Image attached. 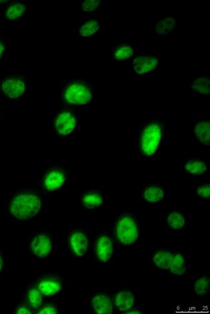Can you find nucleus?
Returning <instances> with one entry per match:
<instances>
[{
    "label": "nucleus",
    "mask_w": 210,
    "mask_h": 314,
    "mask_svg": "<svg viewBox=\"0 0 210 314\" xmlns=\"http://www.w3.org/2000/svg\"><path fill=\"white\" fill-rule=\"evenodd\" d=\"M100 5L102 3L99 0H88L82 3V9L86 12H94L99 9Z\"/></svg>",
    "instance_id": "nucleus-29"
},
{
    "label": "nucleus",
    "mask_w": 210,
    "mask_h": 314,
    "mask_svg": "<svg viewBox=\"0 0 210 314\" xmlns=\"http://www.w3.org/2000/svg\"><path fill=\"white\" fill-rule=\"evenodd\" d=\"M43 206V200L39 193L33 190H20L9 199L7 213L17 222H28L39 216Z\"/></svg>",
    "instance_id": "nucleus-1"
},
{
    "label": "nucleus",
    "mask_w": 210,
    "mask_h": 314,
    "mask_svg": "<svg viewBox=\"0 0 210 314\" xmlns=\"http://www.w3.org/2000/svg\"><path fill=\"white\" fill-rule=\"evenodd\" d=\"M164 128L158 122H151L147 125L142 133L140 148L145 156H151L156 154L161 144Z\"/></svg>",
    "instance_id": "nucleus-2"
},
{
    "label": "nucleus",
    "mask_w": 210,
    "mask_h": 314,
    "mask_svg": "<svg viewBox=\"0 0 210 314\" xmlns=\"http://www.w3.org/2000/svg\"><path fill=\"white\" fill-rule=\"evenodd\" d=\"M67 181V173L60 168H54L45 174L43 178V187L48 192L60 190Z\"/></svg>",
    "instance_id": "nucleus-6"
},
{
    "label": "nucleus",
    "mask_w": 210,
    "mask_h": 314,
    "mask_svg": "<svg viewBox=\"0 0 210 314\" xmlns=\"http://www.w3.org/2000/svg\"><path fill=\"white\" fill-rule=\"evenodd\" d=\"M185 170L192 176H201L207 172V166L203 161L192 159L187 161L185 165Z\"/></svg>",
    "instance_id": "nucleus-21"
},
{
    "label": "nucleus",
    "mask_w": 210,
    "mask_h": 314,
    "mask_svg": "<svg viewBox=\"0 0 210 314\" xmlns=\"http://www.w3.org/2000/svg\"><path fill=\"white\" fill-rule=\"evenodd\" d=\"M69 245L73 254L77 257H83L88 252L89 238L84 231L75 230L69 234Z\"/></svg>",
    "instance_id": "nucleus-9"
},
{
    "label": "nucleus",
    "mask_w": 210,
    "mask_h": 314,
    "mask_svg": "<svg viewBox=\"0 0 210 314\" xmlns=\"http://www.w3.org/2000/svg\"><path fill=\"white\" fill-rule=\"evenodd\" d=\"M103 204V196L97 191H89L81 196V204L88 209H96Z\"/></svg>",
    "instance_id": "nucleus-16"
},
{
    "label": "nucleus",
    "mask_w": 210,
    "mask_h": 314,
    "mask_svg": "<svg viewBox=\"0 0 210 314\" xmlns=\"http://www.w3.org/2000/svg\"><path fill=\"white\" fill-rule=\"evenodd\" d=\"M30 250L35 256L43 258L48 257L52 252L54 241L46 232H40L33 238L30 243Z\"/></svg>",
    "instance_id": "nucleus-7"
},
{
    "label": "nucleus",
    "mask_w": 210,
    "mask_h": 314,
    "mask_svg": "<svg viewBox=\"0 0 210 314\" xmlns=\"http://www.w3.org/2000/svg\"><path fill=\"white\" fill-rule=\"evenodd\" d=\"M113 306L119 311L127 312L135 307L136 296L135 293L128 290H122L116 293L113 298Z\"/></svg>",
    "instance_id": "nucleus-12"
},
{
    "label": "nucleus",
    "mask_w": 210,
    "mask_h": 314,
    "mask_svg": "<svg viewBox=\"0 0 210 314\" xmlns=\"http://www.w3.org/2000/svg\"><path fill=\"white\" fill-rule=\"evenodd\" d=\"M210 187L209 184L202 185L198 187L197 190V195L198 197L201 198L202 200H207L209 199Z\"/></svg>",
    "instance_id": "nucleus-31"
},
{
    "label": "nucleus",
    "mask_w": 210,
    "mask_h": 314,
    "mask_svg": "<svg viewBox=\"0 0 210 314\" xmlns=\"http://www.w3.org/2000/svg\"><path fill=\"white\" fill-rule=\"evenodd\" d=\"M100 28L99 21L96 20H87L79 28V35L83 37H88L97 33Z\"/></svg>",
    "instance_id": "nucleus-26"
},
{
    "label": "nucleus",
    "mask_w": 210,
    "mask_h": 314,
    "mask_svg": "<svg viewBox=\"0 0 210 314\" xmlns=\"http://www.w3.org/2000/svg\"><path fill=\"white\" fill-rule=\"evenodd\" d=\"M92 97V88L82 82L71 83L64 92L65 101L75 105H87L91 102Z\"/></svg>",
    "instance_id": "nucleus-4"
},
{
    "label": "nucleus",
    "mask_w": 210,
    "mask_h": 314,
    "mask_svg": "<svg viewBox=\"0 0 210 314\" xmlns=\"http://www.w3.org/2000/svg\"><path fill=\"white\" fill-rule=\"evenodd\" d=\"M189 261L186 253L183 252L174 253L173 259L168 270L173 276H184L188 272Z\"/></svg>",
    "instance_id": "nucleus-13"
},
{
    "label": "nucleus",
    "mask_w": 210,
    "mask_h": 314,
    "mask_svg": "<svg viewBox=\"0 0 210 314\" xmlns=\"http://www.w3.org/2000/svg\"><path fill=\"white\" fill-rule=\"evenodd\" d=\"M58 312V307L56 304L49 303L44 304L41 306L40 309L35 311L36 313L39 314H53L57 313Z\"/></svg>",
    "instance_id": "nucleus-30"
},
{
    "label": "nucleus",
    "mask_w": 210,
    "mask_h": 314,
    "mask_svg": "<svg viewBox=\"0 0 210 314\" xmlns=\"http://www.w3.org/2000/svg\"><path fill=\"white\" fill-rule=\"evenodd\" d=\"M26 7L21 3H14L9 6L5 12V18L7 20H16L25 14Z\"/></svg>",
    "instance_id": "nucleus-24"
},
{
    "label": "nucleus",
    "mask_w": 210,
    "mask_h": 314,
    "mask_svg": "<svg viewBox=\"0 0 210 314\" xmlns=\"http://www.w3.org/2000/svg\"><path fill=\"white\" fill-rule=\"evenodd\" d=\"M195 137L197 141L203 145H209L210 130L209 122L207 121H202L195 126Z\"/></svg>",
    "instance_id": "nucleus-22"
},
{
    "label": "nucleus",
    "mask_w": 210,
    "mask_h": 314,
    "mask_svg": "<svg viewBox=\"0 0 210 314\" xmlns=\"http://www.w3.org/2000/svg\"><path fill=\"white\" fill-rule=\"evenodd\" d=\"M134 55V49L130 45H123L115 50L113 57L116 60H124L131 58Z\"/></svg>",
    "instance_id": "nucleus-28"
},
{
    "label": "nucleus",
    "mask_w": 210,
    "mask_h": 314,
    "mask_svg": "<svg viewBox=\"0 0 210 314\" xmlns=\"http://www.w3.org/2000/svg\"><path fill=\"white\" fill-rule=\"evenodd\" d=\"M165 191L160 185H151L146 187L143 191V197L146 201L154 204L161 201L165 197Z\"/></svg>",
    "instance_id": "nucleus-18"
},
{
    "label": "nucleus",
    "mask_w": 210,
    "mask_h": 314,
    "mask_svg": "<svg viewBox=\"0 0 210 314\" xmlns=\"http://www.w3.org/2000/svg\"><path fill=\"white\" fill-rule=\"evenodd\" d=\"M26 298H27L28 305L36 311L40 309L44 303V296L37 286L31 287L28 289Z\"/></svg>",
    "instance_id": "nucleus-20"
},
{
    "label": "nucleus",
    "mask_w": 210,
    "mask_h": 314,
    "mask_svg": "<svg viewBox=\"0 0 210 314\" xmlns=\"http://www.w3.org/2000/svg\"><path fill=\"white\" fill-rule=\"evenodd\" d=\"M194 290L198 296L204 297L210 291V279L209 276H202L197 278L194 281Z\"/></svg>",
    "instance_id": "nucleus-25"
},
{
    "label": "nucleus",
    "mask_w": 210,
    "mask_h": 314,
    "mask_svg": "<svg viewBox=\"0 0 210 314\" xmlns=\"http://www.w3.org/2000/svg\"><path fill=\"white\" fill-rule=\"evenodd\" d=\"M192 88L200 94H203V95L209 94L210 92L209 78L200 77L195 79L192 84Z\"/></svg>",
    "instance_id": "nucleus-27"
},
{
    "label": "nucleus",
    "mask_w": 210,
    "mask_h": 314,
    "mask_svg": "<svg viewBox=\"0 0 210 314\" xmlns=\"http://www.w3.org/2000/svg\"><path fill=\"white\" fill-rule=\"evenodd\" d=\"M174 253L168 249L158 250L152 257L153 264L160 270H168Z\"/></svg>",
    "instance_id": "nucleus-17"
},
{
    "label": "nucleus",
    "mask_w": 210,
    "mask_h": 314,
    "mask_svg": "<svg viewBox=\"0 0 210 314\" xmlns=\"http://www.w3.org/2000/svg\"><path fill=\"white\" fill-rule=\"evenodd\" d=\"M95 255L102 263H107L111 260L113 255V243L111 238L107 234L98 236L95 245Z\"/></svg>",
    "instance_id": "nucleus-8"
},
{
    "label": "nucleus",
    "mask_w": 210,
    "mask_h": 314,
    "mask_svg": "<svg viewBox=\"0 0 210 314\" xmlns=\"http://www.w3.org/2000/svg\"><path fill=\"white\" fill-rule=\"evenodd\" d=\"M44 297L52 298L61 293L65 284L62 279L55 276H48L41 278L36 285Z\"/></svg>",
    "instance_id": "nucleus-5"
},
{
    "label": "nucleus",
    "mask_w": 210,
    "mask_h": 314,
    "mask_svg": "<svg viewBox=\"0 0 210 314\" xmlns=\"http://www.w3.org/2000/svg\"><path fill=\"white\" fill-rule=\"evenodd\" d=\"M34 310L28 304H22L16 308V311H14L15 313L18 314H30L33 313Z\"/></svg>",
    "instance_id": "nucleus-32"
},
{
    "label": "nucleus",
    "mask_w": 210,
    "mask_h": 314,
    "mask_svg": "<svg viewBox=\"0 0 210 314\" xmlns=\"http://www.w3.org/2000/svg\"><path fill=\"white\" fill-rule=\"evenodd\" d=\"M92 309L97 313L109 314L112 313L113 302L111 297L106 293H98L91 300Z\"/></svg>",
    "instance_id": "nucleus-15"
},
{
    "label": "nucleus",
    "mask_w": 210,
    "mask_h": 314,
    "mask_svg": "<svg viewBox=\"0 0 210 314\" xmlns=\"http://www.w3.org/2000/svg\"><path fill=\"white\" fill-rule=\"evenodd\" d=\"M158 59L154 56H143L136 58L132 63V68L137 75H146L156 71Z\"/></svg>",
    "instance_id": "nucleus-11"
},
{
    "label": "nucleus",
    "mask_w": 210,
    "mask_h": 314,
    "mask_svg": "<svg viewBox=\"0 0 210 314\" xmlns=\"http://www.w3.org/2000/svg\"><path fill=\"white\" fill-rule=\"evenodd\" d=\"M168 228L173 231H181L186 225V218L184 214L179 211L171 212L166 219Z\"/></svg>",
    "instance_id": "nucleus-19"
},
{
    "label": "nucleus",
    "mask_w": 210,
    "mask_h": 314,
    "mask_svg": "<svg viewBox=\"0 0 210 314\" xmlns=\"http://www.w3.org/2000/svg\"><path fill=\"white\" fill-rule=\"evenodd\" d=\"M78 124L77 117L70 111H62L56 117L54 126L60 136H67L73 133Z\"/></svg>",
    "instance_id": "nucleus-10"
},
{
    "label": "nucleus",
    "mask_w": 210,
    "mask_h": 314,
    "mask_svg": "<svg viewBox=\"0 0 210 314\" xmlns=\"http://www.w3.org/2000/svg\"><path fill=\"white\" fill-rule=\"evenodd\" d=\"M4 45L3 43L0 41V58L3 56V52H4Z\"/></svg>",
    "instance_id": "nucleus-34"
},
{
    "label": "nucleus",
    "mask_w": 210,
    "mask_h": 314,
    "mask_svg": "<svg viewBox=\"0 0 210 314\" xmlns=\"http://www.w3.org/2000/svg\"><path fill=\"white\" fill-rule=\"evenodd\" d=\"M4 266V260L3 257L2 256V255L0 254V273H1L2 271H3Z\"/></svg>",
    "instance_id": "nucleus-33"
},
{
    "label": "nucleus",
    "mask_w": 210,
    "mask_h": 314,
    "mask_svg": "<svg viewBox=\"0 0 210 314\" xmlns=\"http://www.w3.org/2000/svg\"><path fill=\"white\" fill-rule=\"evenodd\" d=\"M2 90L8 97L15 99L24 95L26 84L21 79L9 78L3 81Z\"/></svg>",
    "instance_id": "nucleus-14"
},
{
    "label": "nucleus",
    "mask_w": 210,
    "mask_h": 314,
    "mask_svg": "<svg viewBox=\"0 0 210 314\" xmlns=\"http://www.w3.org/2000/svg\"><path fill=\"white\" fill-rule=\"evenodd\" d=\"M115 234L123 245H135L139 236V227L135 217L131 215L121 217L115 225Z\"/></svg>",
    "instance_id": "nucleus-3"
},
{
    "label": "nucleus",
    "mask_w": 210,
    "mask_h": 314,
    "mask_svg": "<svg viewBox=\"0 0 210 314\" xmlns=\"http://www.w3.org/2000/svg\"><path fill=\"white\" fill-rule=\"evenodd\" d=\"M177 21L174 18H162L159 20L155 26V32L158 35H166L171 33L175 28Z\"/></svg>",
    "instance_id": "nucleus-23"
}]
</instances>
